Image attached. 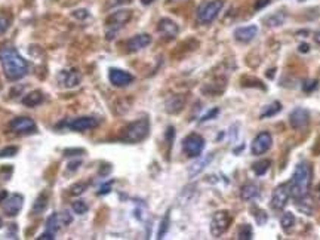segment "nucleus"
<instances>
[{
    "mask_svg": "<svg viewBox=\"0 0 320 240\" xmlns=\"http://www.w3.org/2000/svg\"><path fill=\"white\" fill-rule=\"evenodd\" d=\"M314 39H316V42H317V43L320 45V32H317V33H316V36H314Z\"/></svg>",
    "mask_w": 320,
    "mask_h": 240,
    "instance_id": "49",
    "label": "nucleus"
},
{
    "mask_svg": "<svg viewBox=\"0 0 320 240\" xmlns=\"http://www.w3.org/2000/svg\"><path fill=\"white\" fill-rule=\"evenodd\" d=\"M157 30L166 39H174L178 33H179V27L175 21L169 19V18H162L157 24Z\"/></svg>",
    "mask_w": 320,
    "mask_h": 240,
    "instance_id": "17",
    "label": "nucleus"
},
{
    "mask_svg": "<svg viewBox=\"0 0 320 240\" xmlns=\"http://www.w3.org/2000/svg\"><path fill=\"white\" fill-rule=\"evenodd\" d=\"M88 209L89 208H88L86 202H83V200H77V202L73 203V210H74V213H79V215H83V213H86Z\"/></svg>",
    "mask_w": 320,
    "mask_h": 240,
    "instance_id": "34",
    "label": "nucleus"
},
{
    "mask_svg": "<svg viewBox=\"0 0 320 240\" xmlns=\"http://www.w3.org/2000/svg\"><path fill=\"white\" fill-rule=\"evenodd\" d=\"M231 224V215L228 210H218L210 220V234L213 237L223 236Z\"/></svg>",
    "mask_w": 320,
    "mask_h": 240,
    "instance_id": "5",
    "label": "nucleus"
},
{
    "mask_svg": "<svg viewBox=\"0 0 320 240\" xmlns=\"http://www.w3.org/2000/svg\"><path fill=\"white\" fill-rule=\"evenodd\" d=\"M80 165H82V162H80V160H77V162H71V163L68 165V171L73 172V171H76Z\"/></svg>",
    "mask_w": 320,
    "mask_h": 240,
    "instance_id": "45",
    "label": "nucleus"
},
{
    "mask_svg": "<svg viewBox=\"0 0 320 240\" xmlns=\"http://www.w3.org/2000/svg\"><path fill=\"white\" fill-rule=\"evenodd\" d=\"M165 137H166V141L169 143V145H172V141H174V137H175V129H174L172 126H169V128L166 129Z\"/></svg>",
    "mask_w": 320,
    "mask_h": 240,
    "instance_id": "39",
    "label": "nucleus"
},
{
    "mask_svg": "<svg viewBox=\"0 0 320 240\" xmlns=\"http://www.w3.org/2000/svg\"><path fill=\"white\" fill-rule=\"evenodd\" d=\"M297 208H298L300 212L305 213V215H313L314 213V203L307 196H304L301 199H297Z\"/></svg>",
    "mask_w": 320,
    "mask_h": 240,
    "instance_id": "26",
    "label": "nucleus"
},
{
    "mask_svg": "<svg viewBox=\"0 0 320 240\" xmlns=\"http://www.w3.org/2000/svg\"><path fill=\"white\" fill-rule=\"evenodd\" d=\"M132 18V11H128V9H120V11H116L113 12L112 15H109V18L105 19V24L109 27V32H107V39H113L114 33L123 27L129 19Z\"/></svg>",
    "mask_w": 320,
    "mask_h": 240,
    "instance_id": "4",
    "label": "nucleus"
},
{
    "mask_svg": "<svg viewBox=\"0 0 320 240\" xmlns=\"http://www.w3.org/2000/svg\"><path fill=\"white\" fill-rule=\"evenodd\" d=\"M169 2H181V0H169Z\"/></svg>",
    "mask_w": 320,
    "mask_h": 240,
    "instance_id": "52",
    "label": "nucleus"
},
{
    "mask_svg": "<svg viewBox=\"0 0 320 240\" xmlns=\"http://www.w3.org/2000/svg\"><path fill=\"white\" fill-rule=\"evenodd\" d=\"M48 202H49V192L45 190V192H42V193L36 197V200H34V203H33L32 210H33L34 215H40V213H43V212L46 210Z\"/></svg>",
    "mask_w": 320,
    "mask_h": 240,
    "instance_id": "23",
    "label": "nucleus"
},
{
    "mask_svg": "<svg viewBox=\"0 0 320 240\" xmlns=\"http://www.w3.org/2000/svg\"><path fill=\"white\" fill-rule=\"evenodd\" d=\"M43 99H45V95L42 94V91H33L22 98V104L25 107H36V105L42 104Z\"/></svg>",
    "mask_w": 320,
    "mask_h": 240,
    "instance_id": "24",
    "label": "nucleus"
},
{
    "mask_svg": "<svg viewBox=\"0 0 320 240\" xmlns=\"http://www.w3.org/2000/svg\"><path fill=\"white\" fill-rule=\"evenodd\" d=\"M285 21H286V14L282 12V11H279V12H274V14H272V15L267 16V18L264 19V24H265L267 27H280V25L285 24Z\"/></svg>",
    "mask_w": 320,
    "mask_h": 240,
    "instance_id": "25",
    "label": "nucleus"
},
{
    "mask_svg": "<svg viewBox=\"0 0 320 240\" xmlns=\"http://www.w3.org/2000/svg\"><path fill=\"white\" fill-rule=\"evenodd\" d=\"M258 34V27L256 25H248V27H240L234 32V37L239 42H251L255 39V36Z\"/></svg>",
    "mask_w": 320,
    "mask_h": 240,
    "instance_id": "20",
    "label": "nucleus"
},
{
    "mask_svg": "<svg viewBox=\"0 0 320 240\" xmlns=\"http://www.w3.org/2000/svg\"><path fill=\"white\" fill-rule=\"evenodd\" d=\"M311 166L305 162L300 163L295 168L290 181H289V192L290 197L293 199H301L308 194L310 192V185H311Z\"/></svg>",
    "mask_w": 320,
    "mask_h": 240,
    "instance_id": "2",
    "label": "nucleus"
},
{
    "mask_svg": "<svg viewBox=\"0 0 320 240\" xmlns=\"http://www.w3.org/2000/svg\"><path fill=\"white\" fill-rule=\"evenodd\" d=\"M71 223V217L67 212L63 213H52V215L46 220V231L57 234L61 225H68Z\"/></svg>",
    "mask_w": 320,
    "mask_h": 240,
    "instance_id": "15",
    "label": "nucleus"
},
{
    "mask_svg": "<svg viewBox=\"0 0 320 240\" xmlns=\"http://www.w3.org/2000/svg\"><path fill=\"white\" fill-rule=\"evenodd\" d=\"M9 128L15 133H32L37 130V126L30 117H15L11 120Z\"/></svg>",
    "mask_w": 320,
    "mask_h": 240,
    "instance_id": "14",
    "label": "nucleus"
},
{
    "mask_svg": "<svg viewBox=\"0 0 320 240\" xmlns=\"http://www.w3.org/2000/svg\"><path fill=\"white\" fill-rule=\"evenodd\" d=\"M22 205H24V196L15 193V194L8 196L2 202V209L8 217H16L19 210L22 209Z\"/></svg>",
    "mask_w": 320,
    "mask_h": 240,
    "instance_id": "11",
    "label": "nucleus"
},
{
    "mask_svg": "<svg viewBox=\"0 0 320 240\" xmlns=\"http://www.w3.org/2000/svg\"><path fill=\"white\" fill-rule=\"evenodd\" d=\"M316 193H317V196H319V197H320V185H319V187H317V190H316Z\"/></svg>",
    "mask_w": 320,
    "mask_h": 240,
    "instance_id": "50",
    "label": "nucleus"
},
{
    "mask_svg": "<svg viewBox=\"0 0 320 240\" xmlns=\"http://www.w3.org/2000/svg\"><path fill=\"white\" fill-rule=\"evenodd\" d=\"M289 123L295 130L305 129L310 123V112L307 109H303V107H297L289 114Z\"/></svg>",
    "mask_w": 320,
    "mask_h": 240,
    "instance_id": "10",
    "label": "nucleus"
},
{
    "mask_svg": "<svg viewBox=\"0 0 320 240\" xmlns=\"http://www.w3.org/2000/svg\"><path fill=\"white\" fill-rule=\"evenodd\" d=\"M73 16L77 18V19H85V18L89 16V12L86 9H77V11L73 12Z\"/></svg>",
    "mask_w": 320,
    "mask_h": 240,
    "instance_id": "38",
    "label": "nucleus"
},
{
    "mask_svg": "<svg viewBox=\"0 0 320 240\" xmlns=\"http://www.w3.org/2000/svg\"><path fill=\"white\" fill-rule=\"evenodd\" d=\"M267 5H270V0H256V3H255V9H256V11H259V9L265 8Z\"/></svg>",
    "mask_w": 320,
    "mask_h": 240,
    "instance_id": "42",
    "label": "nucleus"
},
{
    "mask_svg": "<svg viewBox=\"0 0 320 240\" xmlns=\"http://www.w3.org/2000/svg\"><path fill=\"white\" fill-rule=\"evenodd\" d=\"M212 159H213V153H209V154H206V156H203V157L199 156V160H196V162L189 168V176L193 178V176L199 175V174L212 162Z\"/></svg>",
    "mask_w": 320,
    "mask_h": 240,
    "instance_id": "21",
    "label": "nucleus"
},
{
    "mask_svg": "<svg viewBox=\"0 0 320 240\" xmlns=\"http://www.w3.org/2000/svg\"><path fill=\"white\" fill-rule=\"evenodd\" d=\"M0 64H2L5 77L11 80V82H16V80L22 79L29 73L27 61L11 46H5L0 49Z\"/></svg>",
    "mask_w": 320,
    "mask_h": 240,
    "instance_id": "1",
    "label": "nucleus"
},
{
    "mask_svg": "<svg viewBox=\"0 0 320 240\" xmlns=\"http://www.w3.org/2000/svg\"><path fill=\"white\" fill-rule=\"evenodd\" d=\"M18 153V148L16 147H6L0 151V157H12Z\"/></svg>",
    "mask_w": 320,
    "mask_h": 240,
    "instance_id": "36",
    "label": "nucleus"
},
{
    "mask_svg": "<svg viewBox=\"0 0 320 240\" xmlns=\"http://www.w3.org/2000/svg\"><path fill=\"white\" fill-rule=\"evenodd\" d=\"M12 24V15L6 11H0V34H5Z\"/></svg>",
    "mask_w": 320,
    "mask_h": 240,
    "instance_id": "29",
    "label": "nucleus"
},
{
    "mask_svg": "<svg viewBox=\"0 0 320 240\" xmlns=\"http://www.w3.org/2000/svg\"><path fill=\"white\" fill-rule=\"evenodd\" d=\"M255 212L256 213H254V217H255V220H256V223L258 224H265L267 223V213L264 212V210H261V209H255Z\"/></svg>",
    "mask_w": 320,
    "mask_h": 240,
    "instance_id": "35",
    "label": "nucleus"
},
{
    "mask_svg": "<svg viewBox=\"0 0 320 240\" xmlns=\"http://www.w3.org/2000/svg\"><path fill=\"white\" fill-rule=\"evenodd\" d=\"M98 125H99V120L92 116H83V117H77V119L67 122V128L76 132H85L89 129H95Z\"/></svg>",
    "mask_w": 320,
    "mask_h": 240,
    "instance_id": "12",
    "label": "nucleus"
},
{
    "mask_svg": "<svg viewBox=\"0 0 320 240\" xmlns=\"http://www.w3.org/2000/svg\"><path fill=\"white\" fill-rule=\"evenodd\" d=\"M150 133V122L147 117L129 123L120 135V140L126 144H138L144 141Z\"/></svg>",
    "mask_w": 320,
    "mask_h": 240,
    "instance_id": "3",
    "label": "nucleus"
},
{
    "mask_svg": "<svg viewBox=\"0 0 320 240\" xmlns=\"http://www.w3.org/2000/svg\"><path fill=\"white\" fill-rule=\"evenodd\" d=\"M150 43H151V36L147 33H143V34H137L132 39H129L126 43V49H128V52H138V50L147 48Z\"/></svg>",
    "mask_w": 320,
    "mask_h": 240,
    "instance_id": "18",
    "label": "nucleus"
},
{
    "mask_svg": "<svg viewBox=\"0 0 320 240\" xmlns=\"http://www.w3.org/2000/svg\"><path fill=\"white\" fill-rule=\"evenodd\" d=\"M280 225L285 231H290V228L295 225V215L292 212H285L280 218Z\"/></svg>",
    "mask_w": 320,
    "mask_h": 240,
    "instance_id": "30",
    "label": "nucleus"
},
{
    "mask_svg": "<svg viewBox=\"0 0 320 240\" xmlns=\"http://www.w3.org/2000/svg\"><path fill=\"white\" fill-rule=\"evenodd\" d=\"M153 2H154V0H141V3H143V5H145V6L151 5Z\"/></svg>",
    "mask_w": 320,
    "mask_h": 240,
    "instance_id": "48",
    "label": "nucleus"
},
{
    "mask_svg": "<svg viewBox=\"0 0 320 240\" xmlns=\"http://www.w3.org/2000/svg\"><path fill=\"white\" fill-rule=\"evenodd\" d=\"M298 50H300V52H303V53H307V52L310 50V46H308L307 43H303V45H300Z\"/></svg>",
    "mask_w": 320,
    "mask_h": 240,
    "instance_id": "46",
    "label": "nucleus"
},
{
    "mask_svg": "<svg viewBox=\"0 0 320 240\" xmlns=\"http://www.w3.org/2000/svg\"><path fill=\"white\" fill-rule=\"evenodd\" d=\"M88 187H89V182H85V181L76 182V184H73V185L70 187V194H71V196H80V194L85 193V192L88 190Z\"/></svg>",
    "mask_w": 320,
    "mask_h": 240,
    "instance_id": "32",
    "label": "nucleus"
},
{
    "mask_svg": "<svg viewBox=\"0 0 320 240\" xmlns=\"http://www.w3.org/2000/svg\"><path fill=\"white\" fill-rule=\"evenodd\" d=\"M254 236V230L249 224H243L237 231V239L240 240H251Z\"/></svg>",
    "mask_w": 320,
    "mask_h": 240,
    "instance_id": "31",
    "label": "nucleus"
},
{
    "mask_svg": "<svg viewBox=\"0 0 320 240\" xmlns=\"http://www.w3.org/2000/svg\"><path fill=\"white\" fill-rule=\"evenodd\" d=\"M282 110V104L279 101H274L269 105L264 107V110L261 112V119H265V117H273L274 114H277L279 112Z\"/></svg>",
    "mask_w": 320,
    "mask_h": 240,
    "instance_id": "27",
    "label": "nucleus"
},
{
    "mask_svg": "<svg viewBox=\"0 0 320 240\" xmlns=\"http://www.w3.org/2000/svg\"><path fill=\"white\" fill-rule=\"evenodd\" d=\"M187 102V96L182 94H176L168 98L166 104H165V109L169 114H178L179 112H182V109L185 107Z\"/></svg>",
    "mask_w": 320,
    "mask_h": 240,
    "instance_id": "19",
    "label": "nucleus"
},
{
    "mask_svg": "<svg viewBox=\"0 0 320 240\" xmlns=\"http://www.w3.org/2000/svg\"><path fill=\"white\" fill-rule=\"evenodd\" d=\"M6 197H8V193H6V192H0V203H2Z\"/></svg>",
    "mask_w": 320,
    "mask_h": 240,
    "instance_id": "47",
    "label": "nucleus"
},
{
    "mask_svg": "<svg viewBox=\"0 0 320 240\" xmlns=\"http://www.w3.org/2000/svg\"><path fill=\"white\" fill-rule=\"evenodd\" d=\"M220 113V110L218 109H212L208 114H205L203 117H202V122H206V120H210V119H213L217 114Z\"/></svg>",
    "mask_w": 320,
    "mask_h": 240,
    "instance_id": "41",
    "label": "nucleus"
},
{
    "mask_svg": "<svg viewBox=\"0 0 320 240\" xmlns=\"http://www.w3.org/2000/svg\"><path fill=\"white\" fill-rule=\"evenodd\" d=\"M205 148V140L199 133H190L182 140V150L189 157H199Z\"/></svg>",
    "mask_w": 320,
    "mask_h": 240,
    "instance_id": "7",
    "label": "nucleus"
},
{
    "mask_svg": "<svg viewBox=\"0 0 320 240\" xmlns=\"http://www.w3.org/2000/svg\"><path fill=\"white\" fill-rule=\"evenodd\" d=\"M37 239H46V240H52V239H55V234H52V233H49V231H45V233H42Z\"/></svg>",
    "mask_w": 320,
    "mask_h": 240,
    "instance_id": "44",
    "label": "nucleus"
},
{
    "mask_svg": "<svg viewBox=\"0 0 320 240\" xmlns=\"http://www.w3.org/2000/svg\"><path fill=\"white\" fill-rule=\"evenodd\" d=\"M273 144V138L269 132H259L258 135L254 138L252 145H251V151L254 156H261L264 153H267L272 148Z\"/></svg>",
    "mask_w": 320,
    "mask_h": 240,
    "instance_id": "9",
    "label": "nucleus"
},
{
    "mask_svg": "<svg viewBox=\"0 0 320 240\" xmlns=\"http://www.w3.org/2000/svg\"><path fill=\"white\" fill-rule=\"evenodd\" d=\"M224 8V2L223 0H212V2H208L205 5L200 6L199 12H197V19L202 24H209L218 16V14L221 12V9Z\"/></svg>",
    "mask_w": 320,
    "mask_h": 240,
    "instance_id": "6",
    "label": "nucleus"
},
{
    "mask_svg": "<svg viewBox=\"0 0 320 240\" xmlns=\"http://www.w3.org/2000/svg\"><path fill=\"white\" fill-rule=\"evenodd\" d=\"M80 80H82V77H80V73L77 70H63L58 74L60 85L64 88H68V89L79 86Z\"/></svg>",
    "mask_w": 320,
    "mask_h": 240,
    "instance_id": "16",
    "label": "nucleus"
},
{
    "mask_svg": "<svg viewBox=\"0 0 320 240\" xmlns=\"http://www.w3.org/2000/svg\"><path fill=\"white\" fill-rule=\"evenodd\" d=\"M109 79H110V83L116 88H126L133 82V76L120 68H110Z\"/></svg>",
    "mask_w": 320,
    "mask_h": 240,
    "instance_id": "13",
    "label": "nucleus"
},
{
    "mask_svg": "<svg viewBox=\"0 0 320 240\" xmlns=\"http://www.w3.org/2000/svg\"><path fill=\"white\" fill-rule=\"evenodd\" d=\"M313 154L314 156H320V135L317 137V140H316V143L313 145Z\"/></svg>",
    "mask_w": 320,
    "mask_h": 240,
    "instance_id": "43",
    "label": "nucleus"
},
{
    "mask_svg": "<svg viewBox=\"0 0 320 240\" xmlns=\"http://www.w3.org/2000/svg\"><path fill=\"white\" fill-rule=\"evenodd\" d=\"M259 193H261L259 185L249 182V184H245L242 187V190H240V199H242L243 202H252L259 196Z\"/></svg>",
    "mask_w": 320,
    "mask_h": 240,
    "instance_id": "22",
    "label": "nucleus"
},
{
    "mask_svg": "<svg viewBox=\"0 0 320 240\" xmlns=\"http://www.w3.org/2000/svg\"><path fill=\"white\" fill-rule=\"evenodd\" d=\"M2 225H3V221H2V220H0V228H2Z\"/></svg>",
    "mask_w": 320,
    "mask_h": 240,
    "instance_id": "51",
    "label": "nucleus"
},
{
    "mask_svg": "<svg viewBox=\"0 0 320 240\" xmlns=\"http://www.w3.org/2000/svg\"><path fill=\"white\" fill-rule=\"evenodd\" d=\"M112 185H113V181H110V182L104 184V185L101 187V190L98 192V194H99V196H102V194H107V193H110V190H112Z\"/></svg>",
    "mask_w": 320,
    "mask_h": 240,
    "instance_id": "40",
    "label": "nucleus"
},
{
    "mask_svg": "<svg viewBox=\"0 0 320 240\" xmlns=\"http://www.w3.org/2000/svg\"><path fill=\"white\" fill-rule=\"evenodd\" d=\"M169 218H171L169 212H166V215L163 217L162 223H160V228H159V233H157V239H163V236L166 234V231H168V228H169Z\"/></svg>",
    "mask_w": 320,
    "mask_h": 240,
    "instance_id": "33",
    "label": "nucleus"
},
{
    "mask_svg": "<svg viewBox=\"0 0 320 240\" xmlns=\"http://www.w3.org/2000/svg\"><path fill=\"white\" fill-rule=\"evenodd\" d=\"M317 85H319L317 80H307V82L303 85V89H304V92H311L317 88Z\"/></svg>",
    "mask_w": 320,
    "mask_h": 240,
    "instance_id": "37",
    "label": "nucleus"
},
{
    "mask_svg": "<svg viewBox=\"0 0 320 240\" xmlns=\"http://www.w3.org/2000/svg\"><path fill=\"white\" fill-rule=\"evenodd\" d=\"M300 2H305V0H300Z\"/></svg>",
    "mask_w": 320,
    "mask_h": 240,
    "instance_id": "53",
    "label": "nucleus"
},
{
    "mask_svg": "<svg viewBox=\"0 0 320 240\" xmlns=\"http://www.w3.org/2000/svg\"><path fill=\"white\" fill-rule=\"evenodd\" d=\"M290 197V192H289V182H285V184H279L274 192H273V196H272V208L274 210H282L288 200Z\"/></svg>",
    "mask_w": 320,
    "mask_h": 240,
    "instance_id": "8",
    "label": "nucleus"
},
{
    "mask_svg": "<svg viewBox=\"0 0 320 240\" xmlns=\"http://www.w3.org/2000/svg\"><path fill=\"white\" fill-rule=\"evenodd\" d=\"M270 165H272V160L262 159V160H259V162H255V163L252 165V171H254V174H255L256 176H261V175H264L267 171L270 169Z\"/></svg>",
    "mask_w": 320,
    "mask_h": 240,
    "instance_id": "28",
    "label": "nucleus"
}]
</instances>
